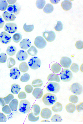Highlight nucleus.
Returning a JSON list of instances; mask_svg holds the SVG:
<instances>
[{
    "instance_id": "4d7b16f0",
    "label": "nucleus",
    "mask_w": 83,
    "mask_h": 124,
    "mask_svg": "<svg viewBox=\"0 0 83 124\" xmlns=\"http://www.w3.org/2000/svg\"><path fill=\"white\" fill-rule=\"evenodd\" d=\"M83 63H82V64L81 65L80 67V71L82 72H83Z\"/></svg>"
},
{
    "instance_id": "f257e3e1",
    "label": "nucleus",
    "mask_w": 83,
    "mask_h": 124,
    "mask_svg": "<svg viewBox=\"0 0 83 124\" xmlns=\"http://www.w3.org/2000/svg\"><path fill=\"white\" fill-rule=\"evenodd\" d=\"M57 100V97L55 94L50 93L44 94L42 98L43 102L47 106L52 105Z\"/></svg>"
},
{
    "instance_id": "c85d7f7f",
    "label": "nucleus",
    "mask_w": 83,
    "mask_h": 124,
    "mask_svg": "<svg viewBox=\"0 0 83 124\" xmlns=\"http://www.w3.org/2000/svg\"><path fill=\"white\" fill-rule=\"evenodd\" d=\"M53 7L51 4L48 3L45 5L44 7L43 11L45 13L50 14L53 11Z\"/></svg>"
},
{
    "instance_id": "58836bf2",
    "label": "nucleus",
    "mask_w": 83,
    "mask_h": 124,
    "mask_svg": "<svg viewBox=\"0 0 83 124\" xmlns=\"http://www.w3.org/2000/svg\"><path fill=\"white\" fill-rule=\"evenodd\" d=\"M14 98V95L11 93H9L6 96L3 98L5 103L8 104Z\"/></svg>"
},
{
    "instance_id": "aec40b11",
    "label": "nucleus",
    "mask_w": 83,
    "mask_h": 124,
    "mask_svg": "<svg viewBox=\"0 0 83 124\" xmlns=\"http://www.w3.org/2000/svg\"><path fill=\"white\" fill-rule=\"evenodd\" d=\"M62 104L58 102H56L51 107L52 111L56 113L60 112L62 110Z\"/></svg>"
},
{
    "instance_id": "412c9836",
    "label": "nucleus",
    "mask_w": 83,
    "mask_h": 124,
    "mask_svg": "<svg viewBox=\"0 0 83 124\" xmlns=\"http://www.w3.org/2000/svg\"><path fill=\"white\" fill-rule=\"evenodd\" d=\"M18 101L16 98L13 99L10 102L9 106L11 110L13 111H15L17 110L18 105Z\"/></svg>"
},
{
    "instance_id": "79ce46f5",
    "label": "nucleus",
    "mask_w": 83,
    "mask_h": 124,
    "mask_svg": "<svg viewBox=\"0 0 83 124\" xmlns=\"http://www.w3.org/2000/svg\"><path fill=\"white\" fill-rule=\"evenodd\" d=\"M71 70L73 72H77L79 70V67L78 65L75 63H73L70 67Z\"/></svg>"
},
{
    "instance_id": "cd10ccee",
    "label": "nucleus",
    "mask_w": 83,
    "mask_h": 124,
    "mask_svg": "<svg viewBox=\"0 0 83 124\" xmlns=\"http://www.w3.org/2000/svg\"><path fill=\"white\" fill-rule=\"evenodd\" d=\"M19 68L21 72L24 73L28 70L29 67L26 62H23L20 63L19 66Z\"/></svg>"
},
{
    "instance_id": "ddd939ff",
    "label": "nucleus",
    "mask_w": 83,
    "mask_h": 124,
    "mask_svg": "<svg viewBox=\"0 0 83 124\" xmlns=\"http://www.w3.org/2000/svg\"><path fill=\"white\" fill-rule=\"evenodd\" d=\"M20 72L17 67H15L10 70L9 76L12 79H17L20 75Z\"/></svg>"
},
{
    "instance_id": "dca6fc26",
    "label": "nucleus",
    "mask_w": 83,
    "mask_h": 124,
    "mask_svg": "<svg viewBox=\"0 0 83 124\" xmlns=\"http://www.w3.org/2000/svg\"><path fill=\"white\" fill-rule=\"evenodd\" d=\"M2 16L6 22L13 21H15L16 18V16L14 14L9 13L7 11L3 12Z\"/></svg>"
},
{
    "instance_id": "864d4df0",
    "label": "nucleus",
    "mask_w": 83,
    "mask_h": 124,
    "mask_svg": "<svg viewBox=\"0 0 83 124\" xmlns=\"http://www.w3.org/2000/svg\"><path fill=\"white\" fill-rule=\"evenodd\" d=\"M5 103L4 100L2 97H0V104L2 106H3L5 105Z\"/></svg>"
},
{
    "instance_id": "5fc2aeb1",
    "label": "nucleus",
    "mask_w": 83,
    "mask_h": 124,
    "mask_svg": "<svg viewBox=\"0 0 83 124\" xmlns=\"http://www.w3.org/2000/svg\"><path fill=\"white\" fill-rule=\"evenodd\" d=\"M7 1L9 4H13L17 1V0H7Z\"/></svg>"
},
{
    "instance_id": "473e14b6",
    "label": "nucleus",
    "mask_w": 83,
    "mask_h": 124,
    "mask_svg": "<svg viewBox=\"0 0 83 124\" xmlns=\"http://www.w3.org/2000/svg\"><path fill=\"white\" fill-rule=\"evenodd\" d=\"M21 34L19 33H17L13 36L12 39L13 41L16 43L19 42L22 39Z\"/></svg>"
},
{
    "instance_id": "a18cd8bd",
    "label": "nucleus",
    "mask_w": 83,
    "mask_h": 124,
    "mask_svg": "<svg viewBox=\"0 0 83 124\" xmlns=\"http://www.w3.org/2000/svg\"><path fill=\"white\" fill-rule=\"evenodd\" d=\"M11 110L9 106L8 105H5L2 108V111L6 114L10 113L11 112Z\"/></svg>"
},
{
    "instance_id": "6ab92c4d",
    "label": "nucleus",
    "mask_w": 83,
    "mask_h": 124,
    "mask_svg": "<svg viewBox=\"0 0 83 124\" xmlns=\"http://www.w3.org/2000/svg\"><path fill=\"white\" fill-rule=\"evenodd\" d=\"M61 5L63 10L65 11H68L72 8V4L70 1L65 0L62 2Z\"/></svg>"
},
{
    "instance_id": "6e6d98bb",
    "label": "nucleus",
    "mask_w": 83,
    "mask_h": 124,
    "mask_svg": "<svg viewBox=\"0 0 83 124\" xmlns=\"http://www.w3.org/2000/svg\"><path fill=\"white\" fill-rule=\"evenodd\" d=\"M60 0H50V2L53 4H56L58 3Z\"/></svg>"
},
{
    "instance_id": "7c9ffc66",
    "label": "nucleus",
    "mask_w": 83,
    "mask_h": 124,
    "mask_svg": "<svg viewBox=\"0 0 83 124\" xmlns=\"http://www.w3.org/2000/svg\"><path fill=\"white\" fill-rule=\"evenodd\" d=\"M27 52L29 55L32 56L36 55L38 52L37 49L33 46H31L27 50Z\"/></svg>"
},
{
    "instance_id": "72a5a7b5",
    "label": "nucleus",
    "mask_w": 83,
    "mask_h": 124,
    "mask_svg": "<svg viewBox=\"0 0 83 124\" xmlns=\"http://www.w3.org/2000/svg\"><path fill=\"white\" fill-rule=\"evenodd\" d=\"M23 28L25 32H30L33 30L34 26L33 24L27 25L26 23H25L23 25Z\"/></svg>"
},
{
    "instance_id": "3c124183",
    "label": "nucleus",
    "mask_w": 83,
    "mask_h": 124,
    "mask_svg": "<svg viewBox=\"0 0 83 124\" xmlns=\"http://www.w3.org/2000/svg\"><path fill=\"white\" fill-rule=\"evenodd\" d=\"M6 120V116L2 113L0 112V122H5Z\"/></svg>"
},
{
    "instance_id": "7ed1b4c3",
    "label": "nucleus",
    "mask_w": 83,
    "mask_h": 124,
    "mask_svg": "<svg viewBox=\"0 0 83 124\" xmlns=\"http://www.w3.org/2000/svg\"><path fill=\"white\" fill-rule=\"evenodd\" d=\"M61 80L66 82L70 81L73 77V74L70 70L67 69H63L59 73Z\"/></svg>"
},
{
    "instance_id": "9b49d317",
    "label": "nucleus",
    "mask_w": 83,
    "mask_h": 124,
    "mask_svg": "<svg viewBox=\"0 0 83 124\" xmlns=\"http://www.w3.org/2000/svg\"><path fill=\"white\" fill-rule=\"evenodd\" d=\"M42 36L47 41L49 42L53 41L56 36L54 32L52 31L44 32Z\"/></svg>"
},
{
    "instance_id": "a19ab883",
    "label": "nucleus",
    "mask_w": 83,
    "mask_h": 124,
    "mask_svg": "<svg viewBox=\"0 0 83 124\" xmlns=\"http://www.w3.org/2000/svg\"><path fill=\"white\" fill-rule=\"evenodd\" d=\"M69 101L73 104H75L77 102L78 100V97L75 95H71L68 98Z\"/></svg>"
},
{
    "instance_id": "2f4dec72",
    "label": "nucleus",
    "mask_w": 83,
    "mask_h": 124,
    "mask_svg": "<svg viewBox=\"0 0 83 124\" xmlns=\"http://www.w3.org/2000/svg\"><path fill=\"white\" fill-rule=\"evenodd\" d=\"M33 86L34 87H41L43 84L42 80L39 78H37L33 80L31 83Z\"/></svg>"
},
{
    "instance_id": "4c0bfd02",
    "label": "nucleus",
    "mask_w": 83,
    "mask_h": 124,
    "mask_svg": "<svg viewBox=\"0 0 83 124\" xmlns=\"http://www.w3.org/2000/svg\"><path fill=\"white\" fill-rule=\"evenodd\" d=\"M39 116H35L32 112L29 113L28 115V120L31 122H35L37 121L39 119Z\"/></svg>"
},
{
    "instance_id": "c9c22d12",
    "label": "nucleus",
    "mask_w": 83,
    "mask_h": 124,
    "mask_svg": "<svg viewBox=\"0 0 83 124\" xmlns=\"http://www.w3.org/2000/svg\"><path fill=\"white\" fill-rule=\"evenodd\" d=\"M8 4L6 0H0V10L5 11L8 7Z\"/></svg>"
},
{
    "instance_id": "4be33fe9",
    "label": "nucleus",
    "mask_w": 83,
    "mask_h": 124,
    "mask_svg": "<svg viewBox=\"0 0 83 124\" xmlns=\"http://www.w3.org/2000/svg\"><path fill=\"white\" fill-rule=\"evenodd\" d=\"M48 81H54L57 82L60 81V79L59 76L56 74L51 73L48 75L47 78Z\"/></svg>"
},
{
    "instance_id": "09e8293b",
    "label": "nucleus",
    "mask_w": 83,
    "mask_h": 124,
    "mask_svg": "<svg viewBox=\"0 0 83 124\" xmlns=\"http://www.w3.org/2000/svg\"><path fill=\"white\" fill-rule=\"evenodd\" d=\"M77 111L80 112L83 110V102H82L77 104L75 107Z\"/></svg>"
},
{
    "instance_id": "de8ad7c7",
    "label": "nucleus",
    "mask_w": 83,
    "mask_h": 124,
    "mask_svg": "<svg viewBox=\"0 0 83 124\" xmlns=\"http://www.w3.org/2000/svg\"><path fill=\"white\" fill-rule=\"evenodd\" d=\"M24 89L26 92L28 93H31L33 90L32 86L29 84L26 85Z\"/></svg>"
},
{
    "instance_id": "2eb2a0df",
    "label": "nucleus",
    "mask_w": 83,
    "mask_h": 124,
    "mask_svg": "<svg viewBox=\"0 0 83 124\" xmlns=\"http://www.w3.org/2000/svg\"><path fill=\"white\" fill-rule=\"evenodd\" d=\"M52 111L50 109L47 108H42L40 113V115L43 118L48 119L51 116Z\"/></svg>"
},
{
    "instance_id": "f704fd0d",
    "label": "nucleus",
    "mask_w": 83,
    "mask_h": 124,
    "mask_svg": "<svg viewBox=\"0 0 83 124\" xmlns=\"http://www.w3.org/2000/svg\"><path fill=\"white\" fill-rule=\"evenodd\" d=\"M46 3L45 0H37L36 1L35 5L36 7L38 9H42Z\"/></svg>"
},
{
    "instance_id": "f03ea898",
    "label": "nucleus",
    "mask_w": 83,
    "mask_h": 124,
    "mask_svg": "<svg viewBox=\"0 0 83 124\" xmlns=\"http://www.w3.org/2000/svg\"><path fill=\"white\" fill-rule=\"evenodd\" d=\"M30 107V103L27 100H22L20 101L18 110L22 113H26L29 111Z\"/></svg>"
},
{
    "instance_id": "39448f33",
    "label": "nucleus",
    "mask_w": 83,
    "mask_h": 124,
    "mask_svg": "<svg viewBox=\"0 0 83 124\" xmlns=\"http://www.w3.org/2000/svg\"><path fill=\"white\" fill-rule=\"evenodd\" d=\"M46 88L48 92L56 93L59 91L60 86L58 83L54 82H50L47 84Z\"/></svg>"
},
{
    "instance_id": "13d9d810",
    "label": "nucleus",
    "mask_w": 83,
    "mask_h": 124,
    "mask_svg": "<svg viewBox=\"0 0 83 124\" xmlns=\"http://www.w3.org/2000/svg\"><path fill=\"white\" fill-rule=\"evenodd\" d=\"M41 122H50V121L48 120H41Z\"/></svg>"
},
{
    "instance_id": "4468645a",
    "label": "nucleus",
    "mask_w": 83,
    "mask_h": 124,
    "mask_svg": "<svg viewBox=\"0 0 83 124\" xmlns=\"http://www.w3.org/2000/svg\"><path fill=\"white\" fill-rule=\"evenodd\" d=\"M16 58L19 61H22L26 60L28 57V55L25 51L20 50L18 51L16 55Z\"/></svg>"
},
{
    "instance_id": "20e7f679",
    "label": "nucleus",
    "mask_w": 83,
    "mask_h": 124,
    "mask_svg": "<svg viewBox=\"0 0 83 124\" xmlns=\"http://www.w3.org/2000/svg\"><path fill=\"white\" fill-rule=\"evenodd\" d=\"M41 63L40 59L36 56L31 57L28 62V64L30 67L34 70L39 68L41 66Z\"/></svg>"
},
{
    "instance_id": "ea45409f",
    "label": "nucleus",
    "mask_w": 83,
    "mask_h": 124,
    "mask_svg": "<svg viewBox=\"0 0 83 124\" xmlns=\"http://www.w3.org/2000/svg\"><path fill=\"white\" fill-rule=\"evenodd\" d=\"M30 76L27 73H25L23 74L20 77V80L22 82H26L30 79Z\"/></svg>"
},
{
    "instance_id": "8fccbe9b",
    "label": "nucleus",
    "mask_w": 83,
    "mask_h": 124,
    "mask_svg": "<svg viewBox=\"0 0 83 124\" xmlns=\"http://www.w3.org/2000/svg\"><path fill=\"white\" fill-rule=\"evenodd\" d=\"M17 97L19 99H21L25 98L26 96L25 92L21 91L18 94Z\"/></svg>"
},
{
    "instance_id": "393cba45",
    "label": "nucleus",
    "mask_w": 83,
    "mask_h": 124,
    "mask_svg": "<svg viewBox=\"0 0 83 124\" xmlns=\"http://www.w3.org/2000/svg\"><path fill=\"white\" fill-rule=\"evenodd\" d=\"M16 47L13 46H10L7 48L6 52L9 56H12L14 55L16 51Z\"/></svg>"
},
{
    "instance_id": "5701e85b",
    "label": "nucleus",
    "mask_w": 83,
    "mask_h": 124,
    "mask_svg": "<svg viewBox=\"0 0 83 124\" xmlns=\"http://www.w3.org/2000/svg\"><path fill=\"white\" fill-rule=\"evenodd\" d=\"M40 111V107L37 104H33L32 105L31 109V112L35 116L38 115Z\"/></svg>"
},
{
    "instance_id": "6e6552de",
    "label": "nucleus",
    "mask_w": 83,
    "mask_h": 124,
    "mask_svg": "<svg viewBox=\"0 0 83 124\" xmlns=\"http://www.w3.org/2000/svg\"><path fill=\"white\" fill-rule=\"evenodd\" d=\"M34 43L37 48L40 49L44 48L47 44L46 42L44 39L40 36H37L35 38Z\"/></svg>"
},
{
    "instance_id": "bf43d9fd",
    "label": "nucleus",
    "mask_w": 83,
    "mask_h": 124,
    "mask_svg": "<svg viewBox=\"0 0 83 124\" xmlns=\"http://www.w3.org/2000/svg\"><path fill=\"white\" fill-rule=\"evenodd\" d=\"M0 50H1V49H0Z\"/></svg>"
},
{
    "instance_id": "37998d69",
    "label": "nucleus",
    "mask_w": 83,
    "mask_h": 124,
    "mask_svg": "<svg viewBox=\"0 0 83 124\" xmlns=\"http://www.w3.org/2000/svg\"><path fill=\"white\" fill-rule=\"evenodd\" d=\"M63 28V25L61 22L60 21L57 22L56 26L54 27V28L56 31H61Z\"/></svg>"
},
{
    "instance_id": "423d86ee",
    "label": "nucleus",
    "mask_w": 83,
    "mask_h": 124,
    "mask_svg": "<svg viewBox=\"0 0 83 124\" xmlns=\"http://www.w3.org/2000/svg\"><path fill=\"white\" fill-rule=\"evenodd\" d=\"M69 89L72 93L77 95L81 94L83 91L82 85L77 82L71 84Z\"/></svg>"
},
{
    "instance_id": "b1692460",
    "label": "nucleus",
    "mask_w": 83,
    "mask_h": 124,
    "mask_svg": "<svg viewBox=\"0 0 83 124\" xmlns=\"http://www.w3.org/2000/svg\"><path fill=\"white\" fill-rule=\"evenodd\" d=\"M66 111L69 113H73L75 110V106L72 103H69L67 104L65 106Z\"/></svg>"
},
{
    "instance_id": "c03bdc74",
    "label": "nucleus",
    "mask_w": 83,
    "mask_h": 124,
    "mask_svg": "<svg viewBox=\"0 0 83 124\" xmlns=\"http://www.w3.org/2000/svg\"><path fill=\"white\" fill-rule=\"evenodd\" d=\"M7 58V56L5 53H1L0 54V63H5L6 61Z\"/></svg>"
},
{
    "instance_id": "c756f323",
    "label": "nucleus",
    "mask_w": 83,
    "mask_h": 124,
    "mask_svg": "<svg viewBox=\"0 0 83 124\" xmlns=\"http://www.w3.org/2000/svg\"><path fill=\"white\" fill-rule=\"evenodd\" d=\"M50 120L52 122H61L62 120L61 116L57 114L53 115L51 117Z\"/></svg>"
},
{
    "instance_id": "49530a36",
    "label": "nucleus",
    "mask_w": 83,
    "mask_h": 124,
    "mask_svg": "<svg viewBox=\"0 0 83 124\" xmlns=\"http://www.w3.org/2000/svg\"><path fill=\"white\" fill-rule=\"evenodd\" d=\"M76 48L78 49H81L83 47V41L78 40L76 41L75 44Z\"/></svg>"
},
{
    "instance_id": "a211bd4d",
    "label": "nucleus",
    "mask_w": 83,
    "mask_h": 124,
    "mask_svg": "<svg viewBox=\"0 0 83 124\" xmlns=\"http://www.w3.org/2000/svg\"><path fill=\"white\" fill-rule=\"evenodd\" d=\"M43 94L42 90L40 88H34L32 93L33 96L36 99H39L42 97Z\"/></svg>"
},
{
    "instance_id": "a878e982",
    "label": "nucleus",
    "mask_w": 83,
    "mask_h": 124,
    "mask_svg": "<svg viewBox=\"0 0 83 124\" xmlns=\"http://www.w3.org/2000/svg\"><path fill=\"white\" fill-rule=\"evenodd\" d=\"M61 67L60 64L57 63L53 64L51 66V69L52 71L55 73H58L61 70Z\"/></svg>"
},
{
    "instance_id": "f3484780",
    "label": "nucleus",
    "mask_w": 83,
    "mask_h": 124,
    "mask_svg": "<svg viewBox=\"0 0 83 124\" xmlns=\"http://www.w3.org/2000/svg\"><path fill=\"white\" fill-rule=\"evenodd\" d=\"M31 45L30 40L28 39H23L19 44L20 47L22 49L26 50Z\"/></svg>"
},
{
    "instance_id": "603ef678",
    "label": "nucleus",
    "mask_w": 83,
    "mask_h": 124,
    "mask_svg": "<svg viewBox=\"0 0 83 124\" xmlns=\"http://www.w3.org/2000/svg\"><path fill=\"white\" fill-rule=\"evenodd\" d=\"M5 22L1 16H0V29H1L3 27Z\"/></svg>"
},
{
    "instance_id": "f8f14e48",
    "label": "nucleus",
    "mask_w": 83,
    "mask_h": 124,
    "mask_svg": "<svg viewBox=\"0 0 83 124\" xmlns=\"http://www.w3.org/2000/svg\"><path fill=\"white\" fill-rule=\"evenodd\" d=\"M71 60L69 57L66 56L62 57L60 60L59 63L62 67L68 68L71 63Z\"/></svg>"
},
{
    "instance_id": "e433bc0d",
    "label": "nucleus",
    "mask_w": 83,
    "mask_h": 124,
    "mask_svg": "<svg viewBox=\"0 0 83 124\" xmlns=\"http://www.w3.org/2000/svg\"><path fill=\"white\" fill-rule=\"evenodd\" d=\"M16 64V61L13 58L10 57L7 60V64L8 68H10L15 65Z\"/></svg>"
},
{
    "instance_id": "1a4fd4ad",
    "label": "nucleus",
    "mask_w": 83,
    "mask_h": 124,
    "mask_svg": "<svg viewBox=\"0 0 83 124\" xmlns=\"http://www.w3.org/2000/svg\"><path fill=\"white\" fill-rule=\"evenodd\" d=\"M4 29L7 32L12 34L17 31V26L16 24L14 23H8L5 24Z\"/></svg>"
},
{
    "instance_id": "9d476101",
    "label": "nucleus",
    "mask_w": 83,
    "mask_h": 124,
    "mask_svg": "<svg viewBox=\"0 0 83 124\" xmlns=\"http://www.w3.org/2000/svg\"><path fill=\"white\" fill-rule=\"evenodd\" d=\"M11 40V36L5 31H2L0 34V41L2 44H8L10 42Z\"/></svg>"
},
{
    "instance_id": "bb28decb",
    "label": "nucleus",
    "mask_w": 83,
    "mask_h": 124,
    "mask_svg": "<svg viewBox=\"0 0 83 124\" xmlns=\"http://www.w3.org/2000/svg\"><path fill=\"white\" fill-rule=\"evenodd\" d=\"M21 89L20 85L18 84L14 83L12 84L11 86V92L14 94H17Z\"/></svg>"
},
{
    "instance_id": "0eeeda50",
    "label": "nucleus",
    "mask_w": 83,
    "mask_h": 124,
    "mask_svg": "<svg viewBox=\"0 0 83 124\" xmlns=\"http://www.w3.org/2000/svg\"><path fill=\"white\" fill-rule=\"evenodd\" d=\"M21 9V7L18 3L13 5H9L7 9V12L10 13H13L15 15H17L20 13Z\"/></svg>"
}]
</instances>
